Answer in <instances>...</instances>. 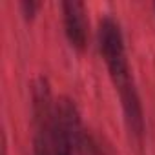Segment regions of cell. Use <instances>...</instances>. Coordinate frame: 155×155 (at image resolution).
I'll list each match as a JSON object with an SVG mask.
<instances>
[{"label":"cell","mask_w":155,"mask_h":155,"mask_svg":"<svg viewBox=\"0 0 155 155\" xmlns=\"http://www.w3.org/2000/svg\"><path fill=\"white\" fill-rule=\"evenodd\" d=\"M99 46L102 58L108 66V71L111 75V81L115 88L120 91L135 86L130 75V66L126 58V48H124V37L120 31V26L115 18L106 17L99 26Z\"/></svg>","instance_id":"obj_1"},{"label":"cell","mask_w":155,"mask_h":155,"mask_svg":"<svg viewBox=\"0 0 155 155\" xmlns=\"http://www.w3.org/2000/svg\"><path fill=\"white\" fill-rule=\"evenodd\" d=\"M51 142L55 155H75L82 142L81 117L69 99H58L55 104Z\"/></svg>","instance_id":"obj_2"},{"label":"cell","mask_w":155,"mask_h":155,"mask_svg":"<svg viewBox=\"0 0 155 155\" xmlns=\"http://www.w3.org/2000/svg\"><path fill=\"white\" fill-rule=\"evenodd\" d=\"M62 15L64 31L71 48L82 51L88 42V20L84 4L79 0H66V2H62Z\"/></svg>","instance_id":"obj_3"},{"label":"cell","mask_w":155,"mask_h":155,"mask_svg":"<svg viewBox=\"0 0 155 155\" xmlns=\"http://www.w3.org/2000/svg\"><path fill=\"white\" fill-rule=\"evenodd\" d=\"M20 6H22V11H24L26 18H33L35 13H37V9H38V4L33 2V0H24Z\"/></svg>","instance_id":"obj_4"},{"label":"cell","mask_w":155,"mask_h":155,"mask_svg":"<svg viewBox=\"0 0 155 155\" xmlns=\"http://www.w3.org/2000/svg\"><path fill=\"white\" fill-rule=\"evenodd\" d=\"M153 9H155V4H153Z\"/></svg>","instance_id":"obj_5"}]
</instances>
